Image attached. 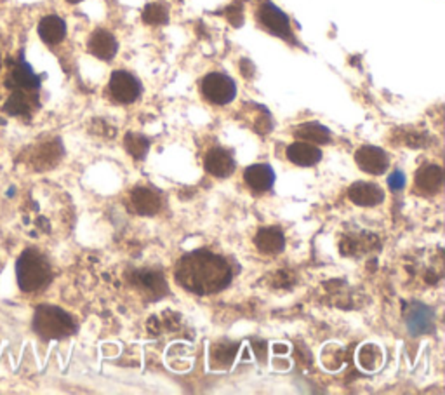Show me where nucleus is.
<instances>
[{
  "label": "nucleus",
  "mask_w": 445,
  "mask_h": 395,
  "mask_svg": "<svg viewBox=\"0 0 445 395\" xmlns=\"http://www.w3.org/2000/svg\"><path fill=\"white\" fill-rule=\"evenodd\" d=\"M176 282L199 296L214 294L231 282V267L223 256L207 249L188 252L176 265Z\"/></svg>",
  "instance_id": "1"
},
{
  "label": "nucleus",
  "mask_w": 445,
  "mask_h": 395,
  "mask_svg": "<svg viewBox=\"0 0 445 395\" xmlns=\"http://www.w3.org/2000/svg\"><path fill=\"white\" fill-rule=\"evenodd\" d=\"M16 277H18L19 289L25 293H35L51 282L53 272L49 262L37 249H25L16 263Z\"/></svg>",
  "instance_id": "2"
},
{
  "label": "nucleus",
  "mask_w": 445,
  "mask_h": 395,
  "mask_svg": "<svg viewBox=\"0 0 445 395\" xmlns=\"http://www.w3.org/2000/svg\"><path fill=\"white\" fill-rule=\"evenodd\" d=\"M35 333L44 339H63L75 333L77 326L68 312L54 305L37 307L33 315Z\"/></svg>",
  "instance_id": "3"
},
{
  "label": "nucleus",
  "mask_w": 445,
  "mask_h": 395,
  "mask_svg": "<svg viewBox=\"0 0 445 395\" xmlns=\"http://www.w3.org/2000/svg\"><path fill=\"white\" fill-rule=\"evenodd\" d=\"M202 94L212 105L223 106L235 100V96H237V84L228 75L212 72L204 77Z\"/></svg>",
  "instance_id": "4"
},
{
  "label": "nucleus",
  "mask_w": 445,
  "mask_h": 395,
  "mask_svg": "<svg viewBox=\"0 0 445 395\" xmlns=\"http://www.w3.org/2000/svg\"><path fill=\"white\" fill-rule=\"evenodd\" d=\"M258 19L270 34L277 35V37L290 41L293 39V29H290V21L287 14L282 9H278L273 2L265 0L258 9Z\"/></svg>",
  "instance_id": "5"
},
{
  "label": "nucleus",
  "mask_w": 445,
  "mask_h": 395,
  "mask_svg": "<svg viewBox=\"0 0 445 395\" xmlns=\"http://www.w3.org/2000/svg\"><path fill=\"white\" fill-rule=\"evenodd\" d=\"M110 94L115 101L122 103V105H129L140 98L141 94V84L132 73L125 72V70H117L112 73L108 82Z\"/></svg>",
  "instance_id": "6"
},
{
  "label": "nucleus",
  "mask_w": 445,
  "mask_h": 395,
  "mask_svg": "<svg viewBox=\"0 0 445 395\" xmlns=\"http://www.w3.org/2000/svg\"><path fill=\"white\" fill-rule=\"evenodd\" d=\"M405 324L412 337H419V334L431 333L435 327V312L433 308L423 305V303H414L409 307L407 315H405Z\"/></svg>",
  "instance_id": "7"
},
{
  "label": "nucleus",
  "mask_w": 445,
  "mask_h": 395,
  "mask_svg": "<svg viewBox=\"0 0 445 395\" xmlns=\"http://www.w3.org/2000/svg\"><path fill=\"white\" fill-rule=\"evenodd\" d=\"M7 86L11 89H21V91H35L41 86V77L31 70L28 63H25L23 59L14 61L9 66V73H7Z\"/></svg>",
  "instance_id": "8"
},
{
  "label": "nucleus",
  "mask_w": 445,
  "mask_h": 395,
  "mask_svg": "<svg viewBox=\"0 0 445 395\" xmlns=\"http://www.w3.org/2000/svg\"><path fill=\"white\" fill-rule=\"evenodd\" d=\"M355 160L362 171L376 176L383 175L389 165L388 153L377 147H360L355 153Z\"/></svg>",
  "instance_id": "9"
},
{
  "label": "nucleus",
  "mask_w": 445,
  "mask_h": 395,
  "mask_svg": "<svg viewBox=\"0 0 445 395\" xmlns=\"http://www.w3.org/2000/svg\"><path fill=\"white\" fill-rule=\"evenodd\" d=\"M89 53L98 59H103V61H110L117 54L119 44H117L115 35L110 34L108 30L98 29L93 31L89 39Z\"/></svg>",
  "instance_id": "10"
},
{
  "label": "nucleus",
  "mask_w": 445,
  "mask_h": 395,
  "mask_svg": "<svg viewBox=\"0 0 445 395\" xmlns=\"http://www.w3.org/2000/svg\"><path fill=\"white\" fill-rule=\"evenodd\" d=\"M204 165H206V171L209 175L216 178H226L235 171L234 157H231V153L224 148L209 150L206 160H204Z\"/></svg>",
  "instance_id": "11"
},
{
  "label": "nucleus",
  "mask_w": 445,
  "mask_h": 395,
  "mask_svg": "<svg viewBox=\"0 0 445 395\" xmlns=\"http://www.w3.org/2000/svg\"><path fill=\"white\" fill-rule=\"evenodd\" d=\"M244 180L251 190L261 193L270 190L275 183V171L270 164H254L244 171Z\"/></svg>",
  "instance_id": "12"
},
{
  "label": "nucleus",
  "mask_w": 445,
  "mask_h": 395,
  "mask_svg": "<svg viewBox=\"0 0 445 395\" xmlns=\"http://www.w3.org/2000/svg\"><path fill=\"white\" fill-rule=\"evenodd\" d=\"M348 197L352 199V202H355L357 205L372 207V205H377V204L383 202L384 192L381 190L377 185L358 181V183H353L352 187H350Z\"/></svg>",
  "instance_id": "13"
},
{
  "label": "nucleus",
  "mask_w": 445,
  "mask_h": 395,
  "mask_svg": "<svg viewBox=\"0 0 445 395\" xmlns=\"http://www.w3.org/2000/svg\"><path fill=\"white\" fill-rule=\"evenodd\" d=\"M287 159L299 168H312L322 159L320 148L313 147L308 141H296L287 147Z\"/></svg>",
  "instance_id": "14"
},
{
  "label": "nucleus",
  "mask_w": 445,
  "mask_h": 395,
  "mask_svg": "<svg viewBox=\"0 0 445 395\" xmlns=\"http://www.w3.org/2000/svg\"><path fill=\"white\" fill-rule=\"evenodd\" d=\"M38 35L47 46L60 44L66 35V23L56 14L46 16L38 23Z\"/></svg>",
  "instance_id": "15"
},
{
  "label": "nucleus",
  "mask_w": 445,
  "mask_h": 395,
  "mask_svg": "<svg viewBox=\"0 0 445 395\" xmlns=\"http://www.w3.org/2000/svg\"><path fill=\"white\" fill-rule=\"evenodd\" d=\"M256 247L265 255H277L286 246V237L277 227H265L258 232L254 239Z\"/></svg>",
  "instance_id": "16"
},
{
  "label": "nucleus",
  "mask_w": 445,
  "mask_h": 395,
  "mask_svg": "<svg viewBox=\"0 0 445 395\" xmlns=\"http://www.w3.org/2000/svg\"><path fill=\"white\" fill-rule=\"evenodd\" d=\"M35 108V96L31 91H21L14 89L13 94L7 98L6 105H4V112L14 117H23L31 113Z\"/></svg>",
  "instance_id": "17"
},
{
  "label": "nucleus",
  "mask_w": 445,
  "mask_h": 395,
  "mask_svg": "<svg viewBox=\"0 0 445 395\" xmlns=\"http://www.w3.org/2000/svg\"><path fill=\"white\" fill-rule=\"evenodd\" d=\"M444 171L439 165H424L416 175V187L421 193H436L442 188Z\"/></svg>",
  "instance_id": "18"
},
{
  "label": "nucleus",
  "mask_w": 445,
  "mask_h": 395,
  "mask_svg": "<svg viewBox=\"0 0 445 395\" xmlns=\"http://www.w3.org/2000/svg\"><path fill=\"white\" fill-rule=\"evenodd\" d=\"M131 204L140 215L153 216L160 209V197L159 193L150 190V188L141 187L131 193Z\"/></svg>",
  "instance_id": "19"
},
{
  "label": "nucleus",
  "mask_w": 445,
  "mask_h": 395,
  "mask_svg": "<svg viewBox=\"0 0 445 395\" xmlns=\"http://www.w3.org/2000/svg\"><path fill=\"white\" fill-rule=\"evenodd\" d=\"M294 134L303 141H308V143H318L325 145L330 141V131L322 125L320 122H305L299 128H296Z\"/></svg>",
  "instance_id": "20"
},
{
  "label": "nucleus",
  "mask_w": 445,
  "mask_h": 395,
  "mask_svg": "<svg viewBox=\"0 0 445 395\" xmlns=\"http://www.w3.org/2000/svg\"><path fill=\"white\" fill-rule=\"evenodd\" d=\"M134 279H136L137 286L143 287V289L148 291V293H152L155 298H159V296L167 293V284H165V279L159 274V272L141 270V272H136Z\"/></svg>",
  "instance_id": "21"
},
{
  "label": "nucleus",
  "mask_w": 445,
  "mask_h": 395,
  "mask_svg": "<svg viewBox=\"0 0 445 395\" xmlns=\"http://www.w3.org/2000/svg\"><path fill=\"white\" fill-rule=\"evenodd\" d=\"M381 362H383V352L374 343H367V345H364L358 350V364H360L362 369L372 373V371L379 369Z\"/></svg>",
  "instance_id": "22"
},
{
  "label": "nucleus",
  "mask_w": 445,
  "mask_h": 395,
  "mask_svg": "<svg viewBox=\"0 0 445 395\" xmlns=\"http://www.w3.org/2000/svg\"><path fill=\"white\" fill-rule=\"evenodd\" d=\"M124 147L134 159H143L150 148V141L141 134H127L124 140Z\"/></svg>",
  "instance_id": "23"
},
{
  "label": "nucleus",
  "mask_w": 445,
  "mask_h": 395,
  "mask_svg": "<svg viewBox=\"0 0 445 395\" xmlns=\"http://www.w3.org/2000/svg\"><path fill=\"white\" fill-rule=\"evenodd\" d=\"M143 21L148 25H165L169 21L167 7L162 4H148L143 11Z\"/></svg>",
  "instance_id": "24"
},
{
  "label": "nucleus",
  "mask_w": 445,
  "mask_h": 395,
  "mask_svg": "<svg viewBox=\"0 0 445 395\" xmlns=\"http://www.w3.org/2000/svg\"><path fill=\"white\" fill-rule=\"evenodd\" d=\"M388 185L392 190H402L405 187V175L402 171H393L388 178Z\"/></svg>",
  "instance_id": "25"
},
{
  "label": "nucleus",
  "mask_w": 445,
  "mask_h": 395,
  "mask_svg": "<svg viewBox=\"0 0 445 395\" xmlns=\"http://www.w3.org/2000/svg\"><path fill=\"white\" fill-rule=\"evenodd\" d=\"M273 350H275V352H287V350H289V349H287V347H286V345H283V343H281V347H278V345H275V347H273Z\"/></svg>",
  "instance_id": "26"
},
{
  "label": "nucleus",
  "mask_w": 445,
  "mask_h": 395,
  "mask_svg": "<svg viewBox=\"0 0 445 395\" xmlns=\"http://www.w3.org/2000/svg\"><path fill=\"white\" fill-rule=\"evenodd\" d=\"M66 2H70V4H78V2H82V0H66Z\"/></svg>",
  "instance_id": "27"
}]
</instances>
